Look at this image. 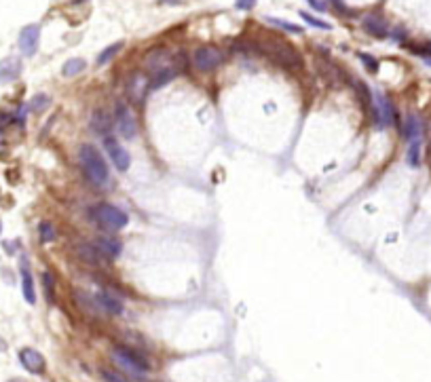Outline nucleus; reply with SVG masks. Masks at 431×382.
Wrapping results in <instances>:
<instances>
[{"instance_id": "f257e3e1", "label": "nucleus", "mask_w": 431, "mask_h": 382, "mask_svg": "<svg viewBox=\"0 0 431 382\" xmlns=\"http://www.w3.org/2000/svg\"><path fill=\"white\" fill-rule=\"evenodd\" d=\"M78 163L83 167V173L91 184L95 186H104L110 180V173H108V165L104 161L101 152L93 146V144H83L78 150Z\"/></svg>"}, {"instance_id": "6e6552de", "label": "nucleus", "mask_w": 431, "mask_h": 382, "mask_svg": "<svg viewBox=\"0 0 431 382\" xmlns=\"http://www.w3.org/2000/svg\"><path fill=\"white\" fill-rule=\"evenodd\" d=\"M38 40H40V26L36 24H30L22 30L19 34V49H22V53L32 57L34 53H36V49H38Z\"/></svg>"}, {"instance_id": "a878e982", "label": "nucleus", "mask_w": 431, "mask_h": 382, "mask_svg": "<svg viewBox=\"0 0 431 382\" xmlns=\"http://www.w3.org/2000/svg\"><path fill=\"white\" fill-rule=\"evenodd\" d=\"M47 106H49V97H47L45 93L34 95L32 101H30V110H32V112H43Z\"/></svg>"}, {"instance_id": "2f4dec72", "label": "nucleus", "mask_w": 431, "mask_h": 382, "mask_svg": "<svg viewBox=\"0 0 431 382\" xmlns=\"http://www.w3.org/2000/svg\"><path fill=\"white\" fill-rule=\"evenodd\" d=\"M11 382H22V380H11Z\"/></svg>"}, {"instance_id": "ddd939ff", "label": "nucleus", "mask_w": 431, "mask_h": 382, "mask_svg": "<svg viewBox=\"0 0 431 382\" xmlns=\"http://www.w3.org/2000/svg\"><path fill=\"white\" fill-rule=\"evenodd\" d=\"M364 30L370 34V36L374 38H387V34H389V28H387V22L383 19V17H378V15H368L364 17Z\"/></svg>"}, {"instance_id": "c756f323", "label": "nucleus", "mask_w": 431, "mask_h": 382, "mask_svg": "<svg viewBox=\"0 0 431 382\" xmlns=\"http://www.w3.org/2000/svg\"><path fill=\"white\" fill-rule=\"evenodd\" d=\"M332 5L338 9V13H349L347 5H344V0H332Z\"/></svg>"}, {"instance_id": "9b49d317", "label": "nucleus", "mask_w": 431, "mask_h": 382, "mask_svg": "<svg viewBox=\"0 0 431 382\" xmlns=\"http://www.w3.org/2000/svg\"><path fill=\"white\" fill-rule=\"evenodd\" d=\"M95 302H97L99 308H104L106 312H110V315H120V312H123V302L106 289L95 291Z\"/></svg>"}, {"instance_id": "39448f33", "label": "nucleus", "mask_w": 431, "mask_h": 382, "mask_svg": "<svg viewBox=\"0 0 431 382\" xmlns=\"http://www.w3.org/2000/svg\"><path fill=\"white\" fill-rule=\"evenodd\" d=\"M222 61H224V53L218 47H212V45H203V47L195 49V53H193V66L199 72L216 70Z\"/></svg>"}, {"instance_id": "423d86ee", "label": "nucleus", "mask_w": 431, "mask_h": 382, "mask_svg": "<svg viewBox=\"0 0 431 382\" xmlns=\"http://www.w3.org/2000/svg\"><path fill=\"white\" fill-rule=\"evenodd\" d=\"M114 125L118 129V133L125 137V140H133L137 135V123H135V116L131 112V108L127 103L118 101L116 108H114Z\"/></svg>"}, {"instance_id": "f3484780", "label": "nucleus", "mask_w": 431, "mask_h": 382, "mask_svg": "<svg viewBox=\"0 0 431 382\" xmlns=\"http://www.w3.org/2000/svg\"><path fill=\"white\" fill-rule=\"evenodd\" d=\"M22 291H24V298L28 304L36 302V293H34V283H32V274L28 268V262L22 260Z\"/></svg>"}, {"instance_id": "a211bd4d", "label": "nucleus", "mask_w": 431, "mask_h": 382, "mask_svg": "<svg viewBox=\"0 0 431 382\" xmlns=\"http://www.w3.org/2000/svg\"><path fill=\"white\" fill-rule=\"evenodd\" d=\"M404 137L408 142L412 140H421V123H419V118L415 114H410L406 116V123H404V129H402Z\"/></svg>"}, {"instance_id": "c85d7f7f", "label": "nucleus", "mask_w": 431, "mask_h": 382, "mask_svg": "<svg viewBox=\"0 0 431 382\" xmlns=\"http://www.w3.org/2000/svg\"><path fill=\"white\" fill-rule=\"evenodd\" d=\"M306 3L311 5L315 11H319V13H323V11H325V3H323V0H306Z\"/></svg>"}, {"instance_id": "1a4fd4ad", "label": "nucleus", "mask_w": 431, "mask_h": 382, "mask_svg": "<svg viewBox=\"0 0 431 382\" xmlns=\"http://www.w3.org/2000/svg\"><path fill=\"white\" fill-rule=\"evenodd\" d=\"M374 116L381 125H395V108L393 103L389 101L387 95H376V101H374Z\"/></svg>"}, {"instance_id": "2eb2a0df", "label": "nucleus", "mask_w": 431, "mask_h": 382, "mask_svg": "<svg viewBox=\"0 0 431 382\" xmlns=\"http://www.w3.org/2000/svg\"><path fill=\"white\" fill-rule=\"evenodd\" d=\"M93 243L101 249V253H104L108 260L118 258L120 251H123V245H120V241H116V239H112V237H97Z\"/></svg>"}, {"instance_id": "f8f14e48", "label": "nucleus", "mask_w": 431, "mask_h": 382, "mask_svg": "<svg viewBox=\"0 0 431 382\" xmlns=\"http://www.w3.org/2000/svg\"><path fill=\"white\" fill-rule=\"evenodd\" d=\"M76 256L80 260H85V262H89V264H101V262L108 260L95 243H80V245H76Z\"/></svg>"}, {"instance_id": "cd10ccee", "label": "nucleus", "mask_w": 431, "mask_h": 382, "mask_svg": "<svg viewBox=\"0 0 431 382\" xmlns=\"http://www.w3.org/2000/svg\"><path fill=\"white\" fill-rule=\"evenodd\" d=\"M101 376H104V380L106 382H127V380H123L118 374H114V372H108V370H104L101 372Z\"/></svg>"}, {"instance_id": "7ed1b4c3", "label": "nucleus", "mask_w": 431, "mask_h": 382, "mask_svg": "<svg viewBox=\"0 0 431 382\" xmlns=\"http://www.w3.org/2000/svg\"><path fill=\"white\" fill-rule=\"evenodd\" d=\"M91 220L97 224L99 228H104L108 232H116V230H123L127 226V214L120 209L116 205H108V203H101L97 207H93L91 211Z\"/></svg>"}, {"instance_id": "393cba45", "label": "nucleus", "mask_w": 431, "mask_h": 382, "mask_svg": "<svg viewBox=\"0 0 431 382\" xmlns=\"http://www.w3.org/2000/svg\"><path fill=\"white\" fill-rule=\"evenodd\" d=\"M300 13V17L302 19L309 24V26H313V28H319V30H330L332 26L327 24V22H323V19H317V17H313V15H309L306 11H298Z\"/></svg>"}, {"instance_id": "b1692460", "label": "nucleus", "mask_w": 431, "mask_h": 382, "mask_svg": "<svg viewBox=\"0 0 431 382\" xmlns=\"http://www.w3.org/2000/svg\"><path fill=\"white\" fill-rule=\"evenodd\" d=\"M43 285H45V296L49 302H53L55 300V281H53V274L51 272H43Z\"/></svg>"}, {"instance_id": "412c9836", "label": "nucleus", "mask_w": 431, "mask_h": 382, "mask_svg": "<svg viewBox=\"0 0 431 382\" xmlns=\"http://www.w3.org/2000/svg\"><path fill=\"white\" fill-rule=\"evenodd\" d=\"M421 163V140H412L408 148V165L419 167Z\"/></svg>"}, {"instance_id": "473e14b6", "label": "nucleus", "mask_w": 431, "mask_h": 382, "mask_svg": "<svg viewBox=\"0 0 431 382\" xmlns=\"http://www.w3.org/2000/svg\"><path fill=\"white\" fill-rule=\"evenodd\" d=\"M171 3H176V0H171Z\"/></svg>"}, {"instance_id": "f03ea898", "label": "nucleus", "mask_w": 431, "mask_h": 382, "mask_svg": "<svg viewBox=\"0 0 431 382\" xmlns=\"http://www.w3.org/2000/svg\"><path fill=\"white\" fill-rule=\"evenodd\" d=\"M264 53L277 63H281L283 68H288V70H300L302 68V55L288 40L269 38L264 43Z\"/></svg>"}, {"instance_id": "6ab92c4d", "label": "nucleus", "mask_w": 431, "mask_h": 382, "mask_svg": "<svg viewBox=\"0 0 431 382\" xmlns=\"http://www.w3.org/2000/svg\"><path fill=\"white\" fill-rule=\"evenodd\" d=\"M85 59H80V57H72V59H68L66 63H64V68H61V74L64 76H76V74H80L83 70H85Z\"/></svg>"}, {"instance_id": "20e7f679", "label": "nucleus", "mask_w": 431, "mask_h": 382, "mask_svg": "<svg viewBox=\"0 0 431 382\" xmlns=\"http://www.w3.org/2000/svg\"><path fill=\"white\" fill-rule=\"evenodd\" d=\"M112 357H114V361L118 363V366H123L131 374H146L150 370L148 361L142 355H137L135 351L127 349V346H114V349H112Z\"/></svg>"}, {"instance_id": "4468645a", "label": "nucleus", "mask_w": 431, "mask_h": 382, "mask_svg": "<svg viewBox=\"0 0 431 382\" xmlns=\"http://www.w3.org/2000/svg\"><path fill=\"white\" fill-rule=\"evenodd\" d=\"M22 74V61L17 57H7L0 61V82H13Z\"/></svg>"}, {"instance_id": "72a5a7b5", "label": "nucleus", "mask_w": 431, "mask_h": 382, "mask_svg": "<svg viewBox=\"0 0 431 382\" xmlns=\"http://www.w3.org/2000/svg\"><path fill=\"white\" fill-rule=\"evenodd\" d=\"M0 228H3V226H0Z\"/></svg>"}, {"instance_id": "4be33fe9", "label": "nucleus", "mask_w": 431, "mask_h": 382, "mask_svg": "<svg viewBox=\"0 0 431 382\" xmlns=\"http://www.w3.org/2000/svg\"><path fill=\"white\" fill-rule=\"evenodd\" d=\"M266 22H269L271 26H277V28L285 30V32H292V34H302V28H300V26L290 24V22H285V19H277V17H266Z\"/></svg>"}, {"instance_id": "7c9ffc66", "label": "nucleus", "mask_w": 431, "mask_h": 382, "mask_svg": "<svg viewBox=\"0 0 431 382\" xmlns=\"http://www.w3.org/2000/svg\"><path fill=\"white\" fill-rule=\"evenodd\" d=\"M256 5V0H237V7L239 9H252Z\"/></svg>"}, {"instance_id": "dca6fc26", "label": "nucleus", "mask_w": 431, "mask_h": 382, "mask_svg": "<svg viewBox=\"0 0 431 382\" xmlns=\"http://www.w3.org/2000/svg\"><path fill=\"white\" fill-rule=\"evenodd\" d=\"M91 129L95 131V133H99V135H108L110 133V129H112V118L104 112V110H95L93 112V116H91Z\"/></svg>"}, {"instance_id": "bb28decb", "label": "nucleus", "mask_w": 431, "mask_h": 382, "mask_svg": "<svg viewBox=\"0 0 431 382\" xmlns=\"http://www.w3.org/2000/svg\"><path fill=\"white\" fill-rule=\"evenodd\" d=\"M359 59L364 61V66L368 68L370 72H378V61H376L372 55H368V53H359Z\"/></svg>"}, {"instance_id": "5701e85b", "label": "nucleus", "mask_w": 431, "mask_h": 382, "mask_svg": "<svg viewBox=\"0 0 431 382\" xmlns=\"http://www.w3.org/2000/svg\"><path fill=\"white\" fill-rule=\"evenodd\" d=\"M38 235H40V241L43 243H51V241H55V228H53V224L51 222H40L38 224Z\"/></svg>"}, {"instance_id": "9d476101", "label": "nucleus", "mask_w": 431, "mask_h": 382, "mask_svg": "<svg viewBox=\"0 0 431 382\" xmlns=\"http://www.w3.org/2000/svg\"><path fill=\"white\" fill-rule=\"evenodd\" d=\"M19 361H22V366L32 374H43L45 372V357L34 349H22L19 351Z\"/></svg>"}, {"instance_id": "0eeeda50", "label": "nucleus", "mask_w": 431, "mask_h": 382, "mask_svg": "<svg viewBox=\"0 0 431 382\" xmlns=\"http://www.w3.org/2000/svg\"><path fill=\"white\" fill-rule=\"evenodd\" d=\"M104 146H106V150H108V156H110V161L114 163V167L118 169V171H127L129 169V165H131V156H129V152L120 146L114 137H110V135H106L104 137Z\"/></svg>"}, {"instance_id": "aec40b11", "label": "nucleus", "mask_w": 431, "mask_h": 382, "mask_svg": "<svg viewBox=\"0 0 431 382\" xmlns=\"http://www.w3.org/2000/svg\"><path fill=\"white\" fill-rule=\"evenodd\" d=\"M120 49H123V43H114V45L106 47V49H104V51H101V53L97 55L95 63H97V66H106V63H108V61H110V59H112V57L118 53Z\"/></svg>"}]
</instances>
